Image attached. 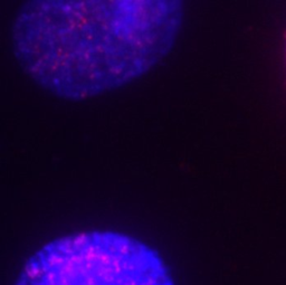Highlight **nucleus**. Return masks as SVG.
I'll return each mask as SVG.
<instances>
[{"mask_svg":"<svg viewBox=\"0 0 286 285\" xmlns=\"http://www.w3.org/2000/svg\"><path fill=\"white\" fill-rule=\"evenodd\" d=\"M184 15L179 0H34L14 19L13 50L39 86L81 101L151 71L174 47Z\"/></svg>","mask_w":286,"mask_h":285,"instance_id":"obj_1","label":"nucleus"},{"mask_svg":"<svg viewBox=\"0 0 286 285\" xmlns=\"http://www.w3.org/2000/svg\"><path fill=\"white\" fill-rule=\"evenodd\" d=\"M15 285H175L160 254L122 233L57 238L29 258Z\"/></svg>","mask_w":286,"mask_h":285,"instance_id":"obj_2","label":"nucleus"}]
</instances>
